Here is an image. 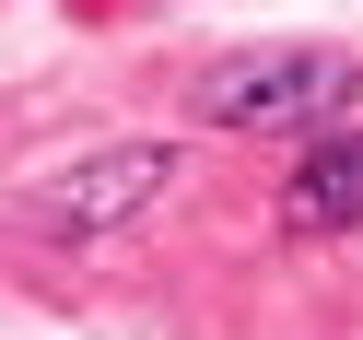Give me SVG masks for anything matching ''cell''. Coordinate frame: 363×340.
Wrapping results in <instances>:
<instances>
[{
    "label": "cell",
    "mask_w": 363,
    "mask_h": 340,
    "mask_svg": "<svg viewBox=\"0 0 363 340\" xmlns=\"http://www.w3.org/2000/svg\"><path fill=\"white\" fill-rule=\"evenodd\" d=\"M352 106H363V59H340V48H246V59H211L188 82L199 129H269V141L352 129Z\"/></svg>",
    "instance_id": "6da1fadb"
},
{
    "label": "cell",
    "mask_w": 363,
    "mask_h": 340,
    "mask_svg": "<svg viewBox=\"0 0 363 340\" xmlns=\"http://www.w3.org/2000/svg\"><path fill=\"white\" fill-rule=\"evenodd\" d=\"M164 188H176V141H118V153H94V165L48 176L24 212L48 223V235H118V223L164 212Z\"/></svg>",
    "instance_id": "7a4b0ae2"
},
{
    "label": "cell",
    "mask_w": 363,
    "mask_h": 340,
    "mask_svg": "<svg viewBox=\"0 0 363 340\" xmlns=\"http://www.w3.org/2000/svg\"><path fill=\"white\" fill-rule=\"evenodd\" d=\"M281 223L293 235H363V129H328L281 176Z\"/></svg>",
    "instance_id": "3957f363"
}]
</instances>
